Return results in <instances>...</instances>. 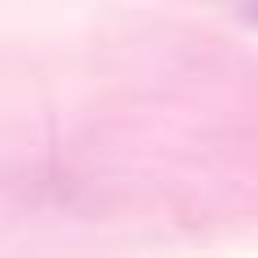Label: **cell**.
I'll use <instances>...</instances> for the list:
<instances>
[{"mask_svg":"<svg viewBox=\"0 0 258 258\" xmlns=\"http://www.w3.org/2000/svg\"><path fill=\"white\" fill-rule=\"evenodd\" d=\"M249 22H258V0H254V5H249Z\"/></svg>","mask_w":258,"mask_h":258,"instance_id":"1","label":"cell"}]
</instances>
